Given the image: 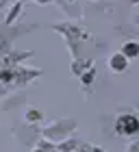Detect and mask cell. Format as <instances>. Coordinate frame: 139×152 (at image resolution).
Returning a JSON list of instances; mask_svg holds the SVG:
<instances>
[{"instance_id": "obj_1", "label": "cell", "mask_w": 139, "mask_h": 152, "mask_svg": "<svg viewBox=\"0 0 139 152\" xmlns=\"http://www.w3.org/2000/svg\"><path fill=\"white\" fill-rule=\"evenodd\" d=\"M117 130L122 135H133L139 130V120H135L133 115H126V117H120L117 120Z\"/></svg>"}, {"instance_id": "obj_2", "label": "cell", "mask_w": 139, "mask_h": 152, "mask_svg": "<svg viewBox=\"0 0 139 152\" xmlns=\"http://www.w3.org/2000/svg\"><path fill=\"white\" fill-rule=\"evenodd\" d=\"M126 65H128V61L124 54H115L113 59H111V67H113L115 72H122V70H126Z\"/></svg>"}, {"instance_id": "obj_3", "label": "cell", "mask_w": 139, "mask_h": 152, "mask_svg": "<svg viewBox=\"0 0 139 152\" xmlns=\"http://www.w3.org/2000/svg\"><path fill=\"white\" fill-rule=\"evenodd\" d=\"M139 52V46L137 44H128V46H124V57H135V54Z\"/></svg>"}]
</instances>
